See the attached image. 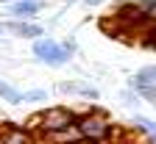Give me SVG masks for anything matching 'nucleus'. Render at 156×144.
<instances>
[{
  "label": "nucleus",
  "mask_w": 156,
  "mask_h": 144,
  "mask_svg": "<svg viewBox=\"0 0 156 144\" xmlns=\"http://www.w3.org/2000/svg\"><path fill=\"white\" fill-rule=\"evenodd\" d=\"M136 8L145 22H156V0H136Z\"/></svg>",
  "instance_id": "nucleus-12"
},
{
  "label": "nucleus",
  "mask_w": 156,
  "mask_h": 144,
  "mask_svg": "<svg viewBox=\"0 0 156 144\" xmlns=\"http://www.w3.org/2000/svg\"><path fill=\"white\" fill-rule=\"evenodd\" d=\"M78 130H81V136L89 139V141H106L114 128H112L109 116L101 108L89 105L87 111H81V116H78Z\"/></svg>",
  "instance_id": "nucleus-2"
},
{
  "label": "nucleus",
  "mask_w": 156,
  "mask_h": 144,
  "mask_svg": "<svg viewBox=\"0 0 156 144\" xmlns=\"http://www.w3.org/2000/svg\"><path fill=\"white\" fill-rule=\"evenodd\" d=\"M0 100L11 102V105H23V92L17 86H11L9 80H0Z\"/></svg>",
  "instance_id": "nucleus-10"
},
{
  "label": "nucleus",
  "mask_w": 156,
  "mask_h": 144,
  "mask_svg": "<svg viewBox=\"0 0 156 144\" xmlns=\"http://www.w3.org/2000/svg\"><path fill=\"white\" fill-rule=\"evenodd\" d=\"M45 139L50 144H78V141H84L81 130H78V125L73 128H64V130H56V133H45Z\"/></svg>",
  "instance_id": "nucleus-8"
},
{
  "label": "nucleus",
  "mask_w": 156,
  "mask_h": 144,
  "mask_svg": "<svg viewBox=\"0 0 156 144\" xmlns=\"http://www.w3.org/2000/svg\"><path fill=\"white\" fill-rule=\"evenodd\" d=\"M3 33H6V28H3V25H0V36H3Z\"/></svg>",
  "instance_id": "nucleus-19"
},
{
  "label": "nucleus",
  "mask_w": 156,
  "mask_h": 144,
  "mask_svg": "<svg viewBox=\"0 0 156 144\" xmlns=\"http://www.w3.org/2000/svg\"><path fill=\"white\" fill-rule=\"evenodd\" d=\"M3 28L9 33H14L17 39H28V42H34V39H42L48 31L45 25H36L34 19H9V22H3Z\"/></svg>",
  "instance_id": "nucleus-4"
},
{
  "label": "nucleus",
  "mask_w": 156,
  "mask_h": 144,
  "mask_svg": "<svg viewBox=\"0 0 156 144\" xmlns=\"http://www.w3.org/2000/svg\"><path fill=\"white\" fill-rule=\"evenodd\" d=\"M131 122H134V128L140 130V133H148V136H151V133L156 130V122H153V119H148V116H142V114H134V119H131Z\"/></svg>",
  "instance_id": "nucleus-14"
},
{
  "label": "nucleus",
  "mask_w": 156,
  "mask_h": 144,
  "mask_svg": "<svg viewBox=\"0 0 156 144\" xmlns=\"http://www.w3.org/2000/svg\"><path fill=\"white\" fill-rule=\"evenodd\" d=\"M151 139H153V144H156V130H153V133H151Z\"/></svg>",
  "instance_id": "nucleus-17"
},
{
  "label": "nucleus",
  "mask_w": 156,
  "mask_h": 144,
  "mask_svg": "<svg viewBox=\"0 0 156 144\" xmlns=\"http://www.w3.org/2000/svg\"><path fill=\"white\" fill-rule=\"evenodd\" d=\"M42 8H45L42 0H14V3H9L6 14L9 19H36Z\"/></svg>",
  "instance_id": "nucleus-5"
},
{
  "label": "nucleus",
  "mask_w": 156,
  "mask_h": 144,
  "mask_svg": "<svg viewBox=\"0 0 156 144\" xmlns=\"http://www.w3.org/2000/svg\"><path fill=\"white\" fill-rule=\"evenodd\" d=\"M31 53L45 67H64V64H70V58L75 53V45L73 42H56L50 36H42V39H34L31 42Z\"/></svg>",
  "instance_id": "nucleus-1"
},
{
  "label": "nucleus",
  "mask_w": 156,
  "mask_h": 144,
  "mask_svg": "<svg viewBox=\"0 0 156 144\" xmlns=\"http://www.w3.org/2000/svg\"><path fill=\"white\" fill-rule=\"evenodd\" d=\"M64 3H78V0H64ZM81 3H84V0H81Z\"/></svg>",
  "instance_id": "nucleus-18"
},
{
  "label": "nucleus",
  "mask_w": 156,
  "mask_h": 144,
  "mask_svg": "<svg viewBox=\"0 0 156 144\" xmlns=\"http://www.w3.org/2000/svg\"><path fill=\"white\" fill-rule=\"evenodd\" d=\"M87 6H98V3H103V0H84Z\"/></svg>",
  "instance_id": "nucleus-16"
},
{
  "label": "nucleus",
  "mask_w": 156,
  "mask_h": 144,
  "mask_svg": "<svg viewBox=\"0 0 156 144\" xmlns=\"http://www.w3.org/2000/svg\"><path fill=\"white\" fill-rule=\"evenodd\" d=\"M48 97H50L48 89H28V92H23V102H31V105H39V102H45Z\"/></svg>",
  "instance_id": "nucleus-13"
},
{
  "label": "nucleus",
  "mask_w": 156,
  "mask_h": 144,
  "mask_svg": "<svg viewBox=\"0 0 156 144\" xmlns=\"http://www.w3.org/2000/svg\"><path fill=\"white\" fill-rule=\"evenodd\" d=\"M0 144H34V136L28 133V128L6 125L0 130Z\"/></svg>",
  "instance_id": "nucleus-7"
},
{
  "label": "nucleus",
  "mask_w": 156,
  "mask_h": 144,
  "mask_svg": "<svg viewBox=\"0 0 156 144\" xmlns=\"http://www.w3.org/2000/svg\"><path fill=\"white\" fill-rule=\"evenodd\" d=\"M131 78H134V80H142V83H153V86H156V64H145V67H140Z\"/></svg>",
  "instance_id": "nucleus-11"
},
{
  "label": "nucleus",
  "mask_w": 156,
  "mask_h": 144,
  "mask_svg": "<svg viewBox=\"0 0 156 144\" xmlns=\"http://www.w3.org/2000/svg\"><path fill=\"white\" fill-rule=\"evenodd\" d=\"M78 116H81V111H75L70 105H50V108H45L42 111V136L78 125Z\"/></svg>",
  "instance_id": "nucleus-3"
},
{
  "label": "nucleus",
  "mask_w": 156,
  "mask_h": 144,
  "mask_svg": "<svg viewBox=\"0 0 156 144\" xmlns=\"http://www.w3.org/2000/svg\"><path fill=\"white\" fill-rule=\"evenodd\" d=\"M128 86L140 94V100H148V102H153V105H156V86H153V83H142V80H134V78H131Z\"/></svg>",
  "instance_id": "nucleus-9"
},
{
  "label": "nucleus",
  "mask_w": 156,
  "mask_h": 144,
  "mask_svg": "<svg viewBox=\"0 0 156 144\" xmlns=\"http://www.w3.org/2000/svg\"><path fill=\"white\" fill-rule=\"evenodd\" d=\"M120 100H123V105H128V108H136V102H140V94H136V92L128 86V89H123Z\"/></svg>",
  "instance_id": "nucleus-15"
},
{
  "label": "nucleus",
  "mask_w": 156,
  "mask_h": 144,
  "mask_svg": "<svg viewBox=\"0 0 156 144\" xmlns=\"http://www.w3.org/2000/svg\"><path fill=\"white\" fill-rule=\"evenodd\" d=\"M62 94H73V97H84V100H98L101 97V92H98L95 86H89V83H84V80H62V83L56 86Z\"/></svg>",
  "instance_id": "nucleus-6"
}]
</instances>
